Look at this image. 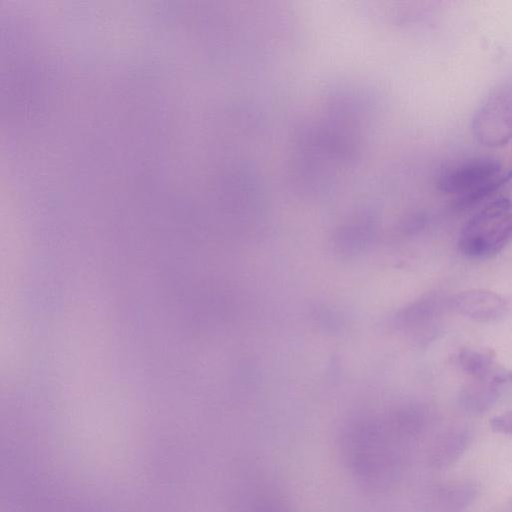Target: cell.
Segmentation results:
<instances>
[{"mask_svg": "<svg viewBox=\"0 0 512 512\" xmlns=\"http://www.w3.org/2000/svg\"><path fill=\"white\" fill-rule=\"evenodd\" d=\"M509 181L501 162L492 156H474L444 167L436 177L439 191L454 196L457 209H467Z\"/></svg>", "mask_w": 512, "mask_h": 512, "instance_id": "1", "label": "cell"}, {"mask_svg": "<svg viewBox=\"0 0 512 512\" xmlns=\"http://www.w3.org/2000/svg\"><path fill=\"white\" fill-rule=\"evenodd\" d=\"M471 130L475 139L489 148L512 140V74L495 83L476 108Z\"/></svg>", "mask_w": 512, "mask_h": 512, "instance_id": "2", "label": "cell"}, {"mask_svg": "<svg viewBox=\"0 0 512 512\" xmlns=\"http://www.w3.org/2000/svg\"><path fill=\"white\" fill-rule=\"evenodd\" d=\"M346 443L348 461L363 480H384L389 461L383 435L377 426L372 423L356 425L349 431Z\"/></svg>", "mask_w": 512, "mask_h": 512, "instance_id": "3", "label": "cell"}, {"mask_svg": "<svg viewBox=\"0 0 512 512\" xmlns=\"http://www.w3.org/2000/svg\"><path fill=\"white\" fill-rule=\"evenodd\" d=\"M451 308L458 314L483 323L495 322L508 311L507 301L498 293L486 289H469L455 294Z\"/></svg>", "mask_w": 512, "mask_h": 512, "instance_id": "4", "label": "cell"}, {"mask_svg": "<svg viewBox=\"0 0 512 512\" xmlns=\"http://www.w3.org/2000/svg\"><path fill=\"white\" fill-rule=\"evenodd\" d=\"M512 240V210L490 224L480 234L459 238L460 251L470 258H490Z\"/></svg>", "mask_w": 512, "mask_h": 512, "instance_id": "5", "label": "cell"}, {"mask_svg": "<svg viewBox=\"0 0 512 512\" xmlns=\"http://www.w3.org/2000/svg\"><path fill=\"white\" fill-rule=\"evenodd\" d=\"M456 360L460 368L475 380L498 388L504 385L508 370L499 365L490 353L463 348L458 352Z\"/></svg>", "mask_w": 512, "mask_h": 512, "instance_id": "6", "label": "cell"}, {"mask_svg": "<svg viewBox=\"0 0 512 512\" xmlns=\"http://www.w3.org/2000/svg\"><path fill=\"white\" fill-rule=\"evenodd\" d=\"M477 486L471 481H458L446 485L437 495L440 512H463L474 501Z\"/></svg>", "mask_w": 512, "mask_h": 512, "instance_id": "7", "label": "cell"}, {"mask_svg": "<svg viewBox=\"0 0 512 512\" xmlns=\"http://www.w3.org/2000/svg\"><path fill=\"white\" fill-rule=\"evenodd\" d=\"M511 211V202L507 197H498L487 203L475 213L461 228L459 238L480 234L490 224Z\"/></svg>", "mask_w": 512, "mask_h": 512, "instance_id": "8", "label": "cell"}, {"mask_svg": "<svg viewBox=\"0 0 512 512\" xmlns=\"http://www.w3.org/2000/svg\"><path fill=\"white\" fill-rule=\"evenodd\" d=\"M498 389L487 383L471 386L461 395V406L470 413H482L493 405L497 399Z\"/></svg>", "mask_w": 512, "mask_h": 512, "instance_id": "9", "label": "cell"}, {"mask_svg": "<svg viewBox=\"0 0 512 512\" xmlns=\"http://www.w3.org/2000/svg\"><path fill=\"white\" fill-rule=\"evenodd\" d=\"M467 434L460 432L448 436L437 448L436 460L438 464L449 465L462 455L468 446Z\"/></svg>", "mask_w": 512, "mask_h": 512, "instance_id": "10", "label": "cell"}, {"mask_svg": "<svg viewBox=\"0 0 512 512\" xmlns=\"http://www.w3.org/2000/svg\"><path fill=\"white\" fill-rule=\"evenodd\" d=\"M490 426L495 432L512 434V409L491 419Z\"/></svg>", "mask_w": 512, "mask_h": 512, "instance_id": "11", "label": "cell"}, {"mask_svg": "<svg viewBox=\"0 0 512 512\" xmlns=\"http://www.w3.org/2000/svg\"><path fill=\"white\" fill-rule=\"evenodd\" d=\"M248 512H285L280 506L275 505L268 501H261L255 503Z\"/></svg>", "mask_w": 512, "mask_h": 512, "instance_id": "12", "label": "cell"}]
</instances>
